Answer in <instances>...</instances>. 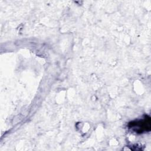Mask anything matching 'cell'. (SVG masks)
<instances>
[{
  "label": "cell",
  "instance_id": "obj_1",
  "mask_svg": "<svg viewBox=\"0 0 151 151\" xmlns=\"http://www.w3.org/2000/svg\"><path fill=\"white\" fill-rule=\"evenodd\" d=\"M129 127L136 133H141L150 130V118L148 116H145L142 119L137 120L129 123Z\"/></svg>",
  "mask_w": 151,
  "mask_h": 151
}]
</instances>
